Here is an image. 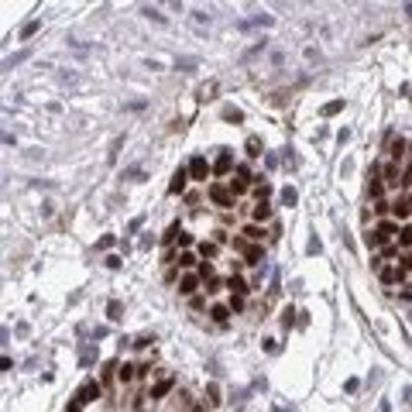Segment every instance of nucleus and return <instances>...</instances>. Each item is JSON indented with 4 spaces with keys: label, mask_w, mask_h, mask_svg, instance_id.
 Instances as JSON below:
<instances>
[{
    "label": "nucleus",
    "mask_w": 412,
    "mask_h": 412,
    "mask_svg": "<svg viewBox=\"0 0 412 412\" xmlns=\"http://www.w3.org/2000/svg\"><path fill=\"white\" fill-rule=\"evenodd\" d=\"M206 196L213 200V206H220L223 213H230V206H234V193H230V186H223V182H209Z\"/></svg>",
    "instance_id": "obj_1"
},
{
    "label": "nucleus",
    "mask_w": 412,
    "mask_h": 412,
    "mask_svg": "<svg viewBox=\"0 0 412 412\" xmlns=\"http://www.w3.org/2000/svg\"><path fill=\"white\" fill-rule=\"evenodd\" d=\"M186 168H189V179H193V182H206V179L213 175V165L206 162L203 155H196V158H193V162H189Z\"/></svg>",
    "instance_id": "obj_2"
},
{
    "label": "nucleus",
    "mask_w": 412,
    "mask_h": 412,
    "mask_svg": "<svg viewBox=\"0 0 412 412\" xmlns=\"http://www.w3.org/2000/svg\"><path fill=\"white\" fill-rule=\"evenodd\" d=\"M385 144H388V162H395V165H399V162L406 158V148H409V144H406V137H395L392 131H388V141H385Z\"/></svg>",
    "instance_id": "obj_3"
},
{
    "label": "nucleus",
    "mask_w": 412,
    "mask_h": 412,
    "mask_svg": "<svg viewBox=\"0 0 412 412\" xmlns=\"http://www.w3.org/2000/svg\"><path fill=\"white\" fill-rule=\"evenodd\" d=\"M381 182H385L388 189H399V186H402V175H399V165H395V162H385V165H381Z\"/></svg>",
    "instance_id": "obj_4"
},
{
    "label": "nucleus",
    "mask_w": 412,
    "mask_h": 412,
    "mask_svg": "<svg viewBox=\"0 0 412 412\" xmlns=\"http://www.w3.org/2000/svg\"><path fill=\"white\" fill-rule=\"evenodd\" d=\"M196 288H200V272H186L179 278V295H196Z\"/></svg>",
    "instance_id": "obj_5"
},
{
    "label": "nucleus",
    "mask_w": 412,
    "mask_h": 412,
    "mask_svg": "<svg viewBox=\"0 0 412 412\" xmlns=\"http://www.w3.org/2000/svg\"><path fill=\"white\" fill-rule=\"evenodd\" d=\"M186 182H189V168H175L172 172V182H168V193L172 196H182L186 193Z\"/></svg>",
    "instance_id": "obj_6"
},
{
    "label": "nucleus",
    "mask_w": 412,
    "mask_h": 412,
    "mask_svg": "<svg viewBox=\"0 0 412 412\" xmlns=\"http://www.w3.org/2000/svg\"><path fill=\"white\" fill-rule=\"evenodd\" d=\"M100 395H103V388H100V381H86V385L79 388V395H76V402H82V406H86V402H96Z\"/></svg>",
    "instance_id": "obj_7"
},
{
    "label": "nucleus",
    "mask_w": 412,
    "mask_h": 412,
    "mask_svg": "<svg viewBox=\"0 0 412 412\" xmlns=\"http://www.w3.org/2000/svg\"><path fill=\"white\" fill-rule=\"evenodd\" d=\"M402 278H406V272L395 268V265H385V268L378 272V282H381V285H395V282H402Z\"/></svg>",
    "instance_id": "obj_8"
},
{
    "label": "nucleus",
    "mask_w": 412,
    "mask_h": 412,
    "mask_svg": "<svg viewBox=\"0 0 412 412\" xmlns=\"http://www.w3.org/2000/svg\"><path fill=\"white\" fill-rule=\"evenodd\" d=\"M230 168H234V155L230 151H220L216 162H213V175H227Z\"/></svg>",
    "instance_id": "obj_9"
},
{
    "label": "nucleus",
    "mask_w": 412,
    "mask_h": 412,
    "mask_svg": "<svg viewBox=\"0 0 412 412\" xmlns=\"http://www.w3.org/2000/svg\"><path fill=\"white\" fill-rule=\"evenodd\" d=\"M241 237H244L247 244H258V241L265 237V227H261V223H247V227L241 230Z\"/></svg>",
    "instance_id": "obj_10"
},
{
    "label": "nucleus",
    "mask_w": 412,
    "mask_h": 412,
    "mask_svg": "<svg viewBox=\"0 0 412 412\" xmlns=\"http://www.w3.org/2000/svg\"><path fill=\"white\" fill-rule=\"evenodd\" d=\"M227 285H230V292H234V295H247V292H251V285H247L241 275H230V278H227Z\"/></svg>",
    "instance_id": "obj_11"
},
{
    "label": "nucleus",
    "mask_w": 412,
    "mask_h": 412,
    "mask_svg": "<svg viewBox=\"0 0 412 412\" xmlns=\"http://www.w3.org/2000/svg\"><path fill=\"white\" fill-rule=\"evenodd\" d=\"M251 220H254V223H265V220H272V206H268V203H258L254 209H251Z\"/></svg>",
    "instance_id": "obj_12"
},
{
    "label": "nucleus",
    "mask_w": 412,
    "mask_h": 412,
    "mask_svg": "<svg viewBox=\"0 0 412 412\" xmlns=\"http://www.w3.org/2000/svg\"><path fill=\"white\" fill-rule=\"evenodd\" d=\"M216 251H220V244H216V241H203V244H200V258H203V261H213V258H216Z\"/></svg>",
    "instance_id": "obj_13"
},
{
    "label": "nucleus",
    "mask_w": 412,
    "mask_h": 412,
    "mask_svg": "<svg viewBox=\"0 0 412 412\" xmlns=\"http://www.w3.org/2000/svg\"><path fill=\"white\" fill-rule=\"evenodd\" d=\"M172 385H175V378H165V381H158V385L151 388V399H165V395L172 392Z\"/></svg>",
    "instance_id": "obj_14"
},
{
    "label": "nucleus",
    "mask_w": 412,
    "mask_h": 412,
    "mask_svg": "<svg viewBox=\"0 0 412 412\" xmlns=\"http://www.w3.org/2000/svg\"><path fill=\"white\" fill-rule=\"evenodd\" d=\"M409 213H412V209H409V206H406V196H399V200L392 203V216H395V220H406Z\"/></svg>",
    "instance_id": "obj_15"
},
{
    "label": "nucleus",
    "mask_w": 412,
    "mask_h": 412,
    "mask_svg": "<svg viewBox=\"0 0 412 412\" xmlns=\"http://www.w3.org/2000/svg\"><path fill=\"white\" fill-rule=\"evenodd\" d=\"M381 193H385V182H381V179H374V175H371V182H368V196H371V200H374V203H378V200H381Z\"/></svg>",
    "instance_id": "obj_16"
},
{
    "label": "nucleus",
    "mask_w": 412,
    "mask_h": 412,
    "mask_svg": "<svg viewBox=\"0 0 412 412\" xmlns=\"http://www.w3.org/2000/svg\"><path fill=\"white\" fill-rule=\"evenodd\" d=\"M117 378H121V381H134L137 368H134V364H117Z\"/></svg>",
    "instance_id": "obj_17"
},
{
    "label": "nucleus",
    "mask_w": 412,
    "mask_h": 412,
    "mask_svg": "<svg viewBox=\"0 0 412 412\" xmlns=\"http://www.w3.org/2000/svg\"><path fill=\"white\" fill-rule=\"evenodd\" d=\"M399 247H402V251H409V247H412V227H409V223L399 227Z\"/></svg>",
    "instance_id": "obj_18"
},
{
    "label": "nucleus",
    "mask_w": 412,
    "mask_h": 412,
    "mask_svg": "<svg viewBox=\"0 0 412 412\" xmlns=\"http://www.w3.org/2000/svg\"><path fill=\"white\" fill-rule=\"evenodd\" d=\"M265 196H272V182H261V179H258V182H254V200L265 203Z\"/></svg>",
    "instance_id": "obj_19"
},
{
    "label": "nucleus",
    "mask_w": 412,
    "mask_h": 412,
    "mask_svg": "<svg viewBox=\"0 0 412 412\" xmlns=\"http://www.w3.org/2000/svg\"><path fill=\"white\" fill-rule=\"evenodd\" d=\"M209 316H213V320L223 327V323H227V316H230V306H220V302H216V306L209 309Z\"/></svg>",
    "instance_id": "obj_20"
},
{
    "label": "nucleus",
    "mask_w": 412,
    "mask_h": 412,
    "mask_svg": "<svg viewBox=\"0 0 412 412\" xmlns=\"http://www.w3.org/2000/svg\"><path fill=\"white\" fill-rule=\"evenodd\" d=\"M247 186H251L247 179H230V193H234V196H244V193H247Z\"/></svg>",
    "instance_id": "obj_21"
},
{
    "label": "nucleus",
    "mask_w": 412,
    "mask_h": 412,
    "mask_svg": "<svg viewBox=\"0 0 412 412\" xmlns=\"http://www.w3.org/2000/svg\"><path fill=\"white\" fill-rule=\"evenodd\" d=\"M261 155V137H247V158H258Z\"/></svg>",
    "instance_id": "obj_22"
},
{
    "label": "nucleus",
    "mask_w": 412,
    "mask_h": 412,
    "mask_svg": "<svg viewBox=\"0 0 412 412\" xmlns=\"http://www.w3.org/2000/svg\"><path fill=\"white\" fill-rule=\"evenodd\" d=\"M206 402H209V406H220V388H216L213 381L206 385Z\"/></svg>",
    "instance_id": "obj_23"
},
{
    "label": "nucleus",
    "mask_w": 412,
    "mask_h": 412,
    "mask_svg": "<svg viewBox=\"0 0 412 412\" xmlns=\"http://www.w3.org/2000/svg\"><path fill=\"white\" fill-rule=\"evenodd\" d=\"M385 258H402V247L399 244H385V251H381V261Z\"/></svg>",
    "instance_id": "obj_24"
},
{
    "label": "nucleus",
    "mask_w": 412,
    "mask_h": 412,
    "mask_svg": "<svg viewBox=\"0 0 412 412\" xmlns=\"http://www.w3.org/2000/svg\"><path fill=\"white\" fill-rule=\"evenodd\" d=\"M244 254H247V265H258V258H261V247H258V244H251Z\"/></svg>",
    "instance_id": "obj_25"
},
{
    "label": "nucleus",
    "mask_w": 412,
    "mask_h": 412,
    "mask_svg": "<svg viewBox=\"0 0 412 412\" xmlns=\"http://www.w3.org/2000/svg\"><path fill=\"white\" fill-rule=\"evenodd\" d=\"M179 265H182V268H193V265H196V254H193V251H182V254H179Z\"/></svg>",
    "instance_id": "obj_26"
},
{
    "label": "nucleus",
    "mask_w": 412,
    "mask_h": 412,
    "mask_svg": "<svg viewBox=\"0 0 412 412\" xmlns=\"http://www.w3.org/2000/svg\"><path fill=\"white\" fill-rule=\"evenodd\" d=\"M213 93H216V82H206V86H200V100H213Z\"/></svg>",
    "instance_id": "obj_27"
},
{
    "label": "nucleus",
    "mask_w": 412,
    "mask_h": 412,
    "mask_svg": "<svg viewBox=\"0 0 412 412\" xmlns=\"http://www.w3.org/2000/svg\"><path fill=\"white\" fill-rule=\"evenodd\" d=\"M227 306H230V313H241V309H244V295H230Z\"/></svg>",
    "instance_id": "obj_28"
},
{
    "label": "nucleus",
    "mask_w": 412,
    "mask_h": 412,
    "mask_svg": "<svg viewBox=\"0 0 412 412\" xmlns=\"http://www.w3.org/2000/svg\"><path fill=\"white\" fill-rule=\"evenodd\" d=\"M292 316H295V309H292V306H285V309H282V327H285V330L292 327Z\"/></svg>",
    "instance_id": "obj_29"
},
{
    "label": "nucleus",
    "mask_w": 412,
    "mask_h": 412,
    "mask_svg": "<svg viewBox=\"0 0 412 412\" xmlns=\"http://www.w3.org/2000/svg\"><path fill=\"white\" fill-rule=\"evenodd\" d=\"M399 268H402V272H412V251H406V254L399 258Z\"/></svg>",
    "instance_id": "obj_30"
},
{
    "label": "nucleus",
    "mask_w": 412,
    "mask_h": 412,
    "mask_svg": "<svg viewBox=\"0 0 412 412\" xmlns=\"http://www.w3.org/2000/svg\"><path fill=\"white\" fill-rule=\"evenodd\" d=\"M223 121H244V114H241V110H230V107H227V110H223Z\"/></svg>",
    "instance_id": "obj_31"
},
{
    "label": "nucleus",
    "mask_w": 412,
    "mask_h": 412,
    "mask_svg": "<svg viewBox=\"0 0 412 412\" xmlns=\"http://www.w3.org/2000/svg\"><path fill=\"white\" fill-rule=\"evenodd\" d=\"M412 186V162L406 165V172H402V189H409Z\"/></svg>",
    "instance_id": "obj_32"
},
{
    "label": "nucleus",
    "mask_w": 412,
    "mask_h": 412,
    "mask_svg": "<svg viewBox=\"0 0 412 412\" xmlns=\"http://www.w3.org/2000/svg\"><path fill=\"white\" fill-rule=\"evenodd\" d=\"M282 203H285V206L295 203V189H282Z\"/></svg>",
    "instance_id": "obj_33"
},
{
    "label": "nucleus",
    "mask_w": 412,
    "mask_h": 412,
    "mask_svg": "<svg viewBox=\"0 0 412 412\" xmlns=\"http://www.w3.org/2000/svg\"><path fill=\"white\" fill-rule=\"evenodd\" d=\"M337 110H343V100H333V103L323 107V114H337Z\"/></svg>",
    "instance_id": "obj_34"
},
{
    "label": "nucleus",
    "mask_w": 412,
    "mask_h": 412,
    "mask_svg": "<svg viewBox=\"0 0 412 412\" xmlns=\"http://www.w3.org/2000/svg\"><path fill=\"white\" fill-rule=\"evenodd\" d=\"M388 209H392V203H385V200H378V203H374V213H381V216H385Z\"/></svg>",
    "instance_id": "obj_35"
},
{
    "label": "nucleus",
    "mask_w": 412,
    "mask_h": 412,
    "mask_svg": "<svg viewBox=\"0 0 412 412\" xmlns=\"http://www.w3.org/2000/svg\"><path fill=\"white\" fill-rule=\"evenodd\" d=\"M38 28H41V21H31V24H28V28H24V38H31V35H35V31H38Z\"/></svg>",
    "instance_id": "obj_36"
},
{
    "label": "nucleus",
    "mask_w": 412,
    "mask_h": 412,
    "mask_svg": "<svg viewBox=\"0 0 412 412\" xmlns=\"http://www.w3.org/2000/svg\"><path fill=\"white\" fill-rule=\"evenodd\" d=\"M237 179H247V182H251V168H247V165H237Z\"/></svg>",
    "instance_id": "obj_37"
},
{
    "label": "nucleus",
    "mask_w": 412,
    "mask_h": 412,
    "mask_svg": "<svg viewBox=\"0 0 412 412\" xmlns=\"http://www.w3.org/2000/svg\"><path fill=\"white\" fill-rule=\"evenodd\" d=\"M107 313H110V320H121V302H110V309H107Z\"/></svg>",
    "instance_id": "obj_38"
},
{
    "label": "nucleus",
    "mask_w": 412,
    "mask_h": 412,
    "mask_svg": "<svg viewBox=\"0 0 412 412\" xmlns=\"http://www.w3.org/2000/svg\"><path fill=\"white\" fill-rule=\"evenodd\" d=\"M200 278H213V265H209V261L200 265Z\"/></svg>",
    "instance_id": "obj_39"
},
{
    "label": "nucleus",
    "mask_w": 412,
    "mask_h": 412,
    "mask_svg": "<svg viewBox=\"0 0 412 412\" xmlns=\"http://www.w3.org/2000/svg\"><path fill=\"white\" fill-rule=\"evenodd\" d=\"M213 241H216V244H227V230H223V227H220V230H216V234H213Z\"/></svg>",
    "instance_id": "obj_40"
},
{
    "label": "nucleus",
    "mask_w": 412,
    "mask_h": 412,
    "mask_svg": "<svg viewBox=\"0 0 412 412\" xmlns=\"http://www.w3.org/2000/svg\"><path fill=\"white\" fill-rule=\"evenodd\" d=\"M220 285H223L220 278H209V285H206V292H220Z\"/></svg>",
    "instance_id": "obj_41"
},
{
    "label": "nucleus",
    "mask_w": 412,
    "mask_h": 412,
    "mask_svg": "<svg viewBox=\"0 0 412 412\" xmlns=\"http://www.w3.org/2000/svg\"><path fill=\"white\" fill-rule=\"evenodd\" d=\"M189 302H193V309H203V306H206V299H203V295H193Z\"/></svg>",
    "instance_id": "obj_42"
},
{
    "label": "nucleus",
    "mask_w": 412,
    "mask_h": 412,
    "mask_svg": "<svg viewBox=\"0 0 412 412\" xmlns=\"http://www.w3.org/2000/svg\"><path fill=\"white\" fill-rule=\"evenodd\" d=\"M66 412H82V402H69Z\"/></svg>",
    "instance_id": "obj_43"
},
{
    "label": "nucleus",
    "mask_w": 412,
    "mask_h": 412,
    "mask_svg": "<svg viewBox=\"0 0 412 412\" xmlns=\"http://www.w3.org/2000/svg\"><path fill=\"white\" fill-rule=\"evenodd\" d=\"M406 206H409V209H412V189H409V193H406Z\"/></svg>",
    "instance_id": "obj_44"
},
{
    "label": "nucleus",
    "mask_w": 412,
    "mask_h": 412,
    "mask_svg": "<svg viewBox=\"0 0 412 412\" xmlns=\"http://www.w3.org/2000/svg\"><path fill=\"white\" fill-rule=\"evenodd\" d=\"M193 412H206V409H203V406H196V409H193Z\"/></svg>",
    "instance_id": "obj_45"
}]
</instances>
